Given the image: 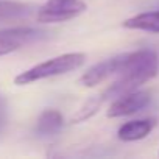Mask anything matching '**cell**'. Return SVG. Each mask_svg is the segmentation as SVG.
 I'll list each match as a JSON object with an SVG mask.
<instances>
[{"mask_svg":"<svg viewBox=\"0 0 159 159\" xmlns=\"http://www.w3.org/2000/svg\"><path fill=\"white\" fill-rule=\"evenodd\" d=\"M157 70L159 58L153 50H137L131 53H123V62L117 73L119 78L103 92L106 100L137 91L142 84L148 83L157 75Z\"/></svg>","mask_w":159,"mask_h":159,"instance_id":"obj_1","label":"cell"},{"mask_svg":"<svg viewBox=\"0 0 159 159\" xmlns=\"http://www.w3.org/2000/svg\"><path fill=\"white\" fill-rule=\"evenodd\" d=\"M84 62H86L84 53H64V55L50 58L44 62H39L33 66L31 69L19 73L14 78V83L17 86H24V84H30L34 81H41V80H45V78L64 75V73L80 69Z\"/></svg>","mask_w":159,"mask_h":159,"instance_id":"obj_2","label":"cell"},{"mask_svg":"<svg viewBox=\"0 0 159 159\" xmlns=\"http://www.w3.org/2000/svg\"><path fill=\"white\" fill-rule=\"evenodd\" d=\"M88 10L83 0H47L38 8L36 20L41 24H58L78 17Z\"/></svg>","mask_w":159,"mask_h":159,"instance_id":"obj_3","label":"cell"},{"mask_svg":"<svg viewBox=\"0 0 159 159\" xmlns=\"http://www.w3.org/2000/svg\"><path fill=\"white\" fill-rule=\"evenodd\" d=\"M151 100V94L147 91H133L128 94H123L120 97H116V100L111 103L106 116L111 119L131 116L139 111H142Z\"/></svg>","mask_w":159,"mask_h":159,"instance_id":"obj_4","label":"cell"},{"mask_svg":"<svg viewBox=\"0 0 159 159\" xmlns=\"http://www.w3.org/2000/svg\"><path fill=\"white\" fill-rule=\"evenodd\" d=\"M122 62H123V53L92 66L91 69H88L81 75V78H80V84L84 86V88H94V86L106 81L108 78H111V76L119 73V70L122 67Z\"/></svg>","mask_w":159,"mask_h":159,"instance_id":"obj_5","label":"cell"},{"mask_svg":"<svg viewBox=\"0 0 159 159\" xmlns=\"http://www.w3.org/2000/svg\"><path fill=\"white\" fill-rule=\"evenodd\" d=\"M156 126V120L154 119H139V120H131L123 123L119 131H117V137L123 142H134V140H140L143 137H147Z\"/></svg>","mask_w":159,"mask_h":159,"instance_id":"obj_6","label":"cell"},{"mask_svg":"<svg viewBox=\"0 0 159 159\" xmlns=\"http://www.w3.org/2000/svg\"><path fill=\"white\" fill-rule=\"evenodd\" d=\"M62 123H64V117L59 111L45 109L38 117L34 131L39 136H52V134H56L62 128Z\"/></svg>","mask_w":159,"mask_h":159,"instance_id":"obj_7","label":"cell"},{"mask_svg":"<svg viewBox=\"0 0 159 159\" xmlns=\"http://www.w3.org/2000/svg\"><path fill=\"white\" fill-rule=\"evenodd\" d=\"M31 13H33V7L28 3L10 2V0L0 2V24L27 19L28 16H31Z\"/></svg>","mask_w":159,"mask_h":159,"instance_id":"obj_8","label":"cell"},{"mask_svg":"<svg viewBox=\"0 0 159 159\" xmlns=\"http://www.w3.org/2000/svg\"><path fill=\"white\" fill-rule=\"evenodd\" d=\"M125 28L129 30H142L150 33H159V10L140 13L134 17H129L123 22Z\"/></svg>","mask_w":159,"mask_h":159,"instance_id":"obj_9","label":"cell"},{"mask_svg":"<svg viewBox=\"0 0 159 159\" xmlns=\"http://www.w3.org/2000/svg\"><path fill=\"white\" fill-rule=\"evenodd\" d=\"M105 100H106L105 94L89 97L81 106L76 109V112L70 117V123H81V122H86L88 119L94 117L100 111V108H102V105H103Z\"/></svg>","mask_w":159,"mask_h":159,"instance_id":"obj_10","label":"cell"},{"mask_svg":"<svg viewBox=\"0 0 159 159\" xmlns=\"http://www.w3.org/2000/svg\"><path fill=\"white\" fill-rule=\"evenodd\" d=\"M5 36L11 38L13 41H16L17 44L24 45L27 42L31 41H38L41 38H44V31L36 30V28H30V27H13V28H5V30H0Z\"/></svg>","mask_w":159,"mask_h":159,"instance_id":"obj_11","label":"cell"},{"mask_svg":"<svg viewBox=\"0 0 159 159\" xmlns=\"http://www.w3.org/2000/svg\"><path fill=\"white\" fill-rule=\"evenodd\" d=\"M19 47H22V45H20V44H17L16 41H13L11 38L5 36L2 31H0V56L10 55V53L16 52Z\"/></svg>","mask_w":159,"mask_h":159,"instance_id":"obj_12","label":"cell"},{"mask_svg":"<svg viewBox=\"0 0 159 159\" xmlns=\"http://www.w3.org/2000/svg\"><path fill=\"white\" fill-rule=\"evenodd\" d=\"M7 122H8V103L5 95L0 92V137H2L7 128Z\"/></svg>","mask_w":159,"mask_h":159,"instance_id":"obj_13","label":"cell"}]
</instances>
